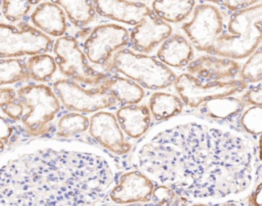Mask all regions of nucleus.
<instances>
[{"label": "nucleus", "instance_id": "nucleus-2", "mask_svg": "<svg viewBox=\"0 0 262 206\" xmlns=\"http://www.w3.org/2000/svg\"><path fill=\"white\" fill-rule=\"evenodd\" d=\"M33 168L0 170V206H67L70 189H92L111 171L102 158L90 153L48 150Z\"/></svg>", "mask_w": 262, "mask_h": 206}, {"label": "nucleus", "instance_id": "nucleus-27", "mask_svg": "<svg viewBox=\"0 0 262 206\" xmlns=\"http://www.w3.org/2000/svg\"><path fill=\"white\" fill-rule=\"evenodd\" d=\"M28 80L26 61L21 59H0V86Z\"/></svg>", "mask_w": 262, "mask_h": 206}, {"label": "nucleus", "instance_id": "nucleus-31", "mask_svg": "<svg viewBox=\"0 0 262 206\" xmlns=\"http://www.w3.org/2000/svg\"><path fill=\"white\" fill-rule=\"evenodd\" d=\"M259 1H257V0L255 1H253V0H236V1L225 0V1H211L210 3L223 6V7L226 8L229 12H235L247 9V8L256 4Z\"/></svg>", "mask_w": 262, "mask_h": 206}, {"label": "nucleus", "instance_id": "nucleus-16", "mask_svg": "<svg viewBox=\"0 0 262 206\" xmlns=\"http://www.w3.org/2000/svg\"><path fill=\"white\" fill-rule=\"evenodd\" d=\"M95 10L101 16L136 26L152 13L146 4L134 1H94Z\"/></svg>", "mask_w": 262, "mask_h": 206}, {"label": "nucleus", "instance_id": "nucleus-39", "mask_svg": "<svg viewBox=\"0 0 262 206\" xmlns=\"http://www.w3.org/2000/svg\"><path fill=\"white\" fill-rule=\"evenodd\" d=\"M261 172H262V170H261Z\"/></svg>", "mask_w": 262, "mask_h": 206}, {"label": "nucleus", "instance_id": "nucleus-7", "mask_svg": "<svg viewBox=\"0 0 262 206\" xmlns=\"http://www.w3.org/2000/svg\"><path fill=\"white\" fill-rule=\"evenodd\" d=\"M55 62L61 74L71 81L92 87H98L107 78L105 73L95 70L72 36L58 38L54 44Z\"/></svg>", "mask_w": 262, "mask_h": 206}, {"label": "nucleus", "instance_id": "nucleus-8", "mask_svg": "<svg viewBox=\"0 0 262 206\" xmlns=\"http://www.w3.org/2000/svg\"><path fill=\"white\" fill-rule=\"evenodd\" d=\"M173 85L183 102L192 109L217 98L235 96L249 88V84L239 78L228 82H207L189 73L177 76Z\"/></svg>", "mask_w": 262, "mask_h": 206}, {"label": "nucleus", "instance_id": "nucleus-23", "mask_svg": "<svg viewBox=\"0 0 262 206\" xmlns=\"http://www.w3.org/2000/svg\"><path fill=\"white\" fill-rule=\"evenodd\" d=\"M195 4V1H154L152 12L166 22H181L190 15Z\"/></svg>", "mask_w": 262, "mask_h": 206}, {"label": "nucleus", "instance_id": "nucleus-26", "mask_svg": "<svg viewBox=\"0 0 262 206\" xmlns=\"http://www.w3.org/2000/svg\"><path fill=\"white\" fill-rule=\"evenodd\" d=\"M90 118L78 112L62 115L57 123V136L69 138L89 130Z\"/></svg>", "mask_w": 262, "mask_h": 206}, {"label": "nucleus", "instance_id": "nucleus-15", "mask_svg": "<svg viewBox=\"0 0 262 206\" xmlns=\"http://www.w3.org/2000/svg\"><path fill=\"white\" fill-rule=\"evenodd\" d=\"M170 24L152 13L134 26L130 34V47L134 52L149 54L172 35Z\"/></svg>", "mask_w": 262, "mask_h": 206}, {"label": "nucleus", "instance_id": "nucleus-18", "mask_svg": "<svg viewBox=\"0 0 262 206\" xmlns=\"http://www.w3.org/2000/svg\"><path fill=\"white\" fill-rule=\"evenodd\" d=\"M157 58L167 67L181 68L193 61L194 50L185 37L176 34L161 44L157 50Z\"/></svg>", "mask_w": 262, "mask_h": 206}, {"label": "nucleus", "instance_id": "nucleus-33", "mask_svg": "<svg viewBox=\"0 0 262 206\" xmlns=\"http://www.w3.org/2000/svg\"><path fill=\"white\" fill-rule=\"evenodd\" d=\"M3 112L13 121H19L24 115L25 108L18 99L2 109Z\"/></svg>", "mask_w": 262, "mask_h": 206}, {"label": "nucleus", "instance_id": "nucleus-10", "mask_svg": "<svg viewBox=\"0 0 262 206\" xmlns=\"http://www.w3.org/2000/svg\"><path fill=\"white\" fill-rule=\"evenodd\" d=\"M53 91L69 110L78 113H92L116 105V100L101 86L87 90L69 79L57 81Z\"/></svg>", "mask_w": 262, "mask_h": 206}, {"label": "nucleus", "instance_id": "nucleus-28", "mask_svg": "<svg viewBox=\"0 0 262 206\" xmlns=\"http://www.w3.org/2000/svg\"><path fill=\"white\" fill-rule=\"evenodd\" d=\"M239 130L249 136L262 135V106H250L243 111L238 118Z\"/></svg>", "mask_w": 262, "mask_h": 206}, {"label": "nucleus", "instance_id": "nucleus-20", "mask_svg": "<svg viewBox=\"0 0 262 206\" xmlns=\"http://www.w3.org/2000/svg\"><path fill=\"white\" fill-rule=\"evenodd\" d=\"M249 106L242 97L235 96L217 98L203 103L198 108L202 115L218 122H226L239 118L243 111Z\"/></svg>", "mask_w": 262, "mask_h": 206}, {"label": "nucleus", "instance_id": "nucleus-29", "mask_svg": "<svg viewBox=\"0 0 262 206\" xmlns=\"http://www.w3.org/2000/svg\"><path fill=\"white\" fill-rule=\"evenodd\" d=\"M238 78L249 85L261 82L262 43L242 66Z\"/></svg>", "mask_w": 262, "mask_h": 206}, {"label": "nucleus", "instance_id": "nucleus-22", "mask_svg": "<svg viewBox=\"0 0 262 206\" xmlns=\"http://www.w3.org/2000/svg\"><path fill=\"white\" fill-rule=\"evenodd\" d=\"M149 109L154 119L165 121L180 115L183 112V102L175 95L157 92L149 99Z\"/></svg>", "mask_w": 262, "mask_h": 206}, {"label": "nucleus", "instance_id": "nucleus-12", "mask_svg": "<svg viewBox=\"0 0 262 206\" xmlns=\"http://www.w3.org/2000/svg\"><path fill=\"white\" fill-rule=\"evenodd\" d=\"M89 132L104 148L117 155L128 153L132 145L126 140L116 116L111 112H98L90 118Z\"/></svg>", "mask_w": 262, "mask_h": 206}, {"label": "nucleus", "instance_id": "nucleus-32", "mask_svg": "<svg viewBox=\"0 0 262 206\" xmlns=\"http://www.w3.org/2000/svg\"><path fill=\"white\" fill-rule=\"evenodd\" d=\"M241 97L249 106H262V84L249 89Z\"/></svg>", "mask_w": 262, "mask_h": 206}, {"label": "nucleus", "instance_id": "nucleus-30", "mask_svg": "<svg viewBox=\"0 0 262 206\" xmlns=\"http://www.w3.org/2000/svg\"><path fill=\"white\" fill-rule=\"evenodd\" d=\"M38 1L30 0H5L3 1V12L5 18L10 22H16L21 20L30 10L33 5Z\"/></svg>", "mask_w": 262, "mask_h": 206}, {"label": "nucleus", "instance_id": "nucleus-1", "mask_svg": "<svg viewBox=\"0 0 262 206\" xmlns=\"http://www.w3.org/2000/svg\"><path fill=\"white\" fill-rule=\"evenodd\" d=\"M166 132L176 151L171 189L195 199H247L258 183L261 162L249 135L195 122Z\"/></svg>", "mask_w": 262, "mask_h": 206}, {"label": "nucleus", "instance_id": "nucleus-36", "mask_svg": "<svg viewBox=\"0 0 262 206\" xmlns=\"http://www.w3.org/2000/svg\"><path fill=\"white\" fill-rule=\"evenodd\" d=\"M239 201H226L217 203H197L191 206H241Z\"/></svg>", "mask_w": 262, "mask_h": 206}, {"label": "nucleus", "instance_id": "nucleus-9", "mask_svg": "<svg viewBox=\"0 0 262 206\" xmlns=\"http://www.w3.org/2000/svg\"><path fill=\"white\" fill-rule=\"evenodd\" d=\"M225 28L223 12L215 5L200 4L194 9L193 16L182 26L191 44L200 52L211 55Z\"/></svg>", "mask_w": 262, "mask_h": 206}, {"label": "nucleus", "instance_id": "nucleus-3", "mask_svg": "<svg viewBox=\"0 0 262 206\" xmlns=\"http://www.w3.org/2000/svg\"><path fill=\"white\" fill-rule=\"evenodd\" d=\"M262 43V1L232 12L219 37L211 55L243 60L249 58Z\"/></svg>", "mask_w": 262, "mask_h": 206}, {"label": "nucleus", "instance_id": "nucleus-21", "mask_svg": "<svg viewBox=\"0 0 262 206\" xmlns=\"http://www.w3.org/2000/svg\"><path fill=\"white\" fill-rule=\"evenodd\" d=\"M101 87L107 92L117 102L125 106L137 105L144 98L143 88L127 78L118 76H107Z\"/></svg>", "mask_w": 262, "mask_h": 206}, {"label": "nucleus", "instance_id": "nucleus-35", "mask_svg": "<svg viewBox=\"0 0 262 206\" xmlns=\"http://www.w3.org/2000/svg\"><path fill=\"white\" fill-rule=\"evenodd\" d=\"M17 92L12 87L0 88V108L6 107L16 99Z\"/></svg>", "mask_w": 262, "mask_h": 206}, {"label": "nucleus", "instance_id": "nucleus-14", "mask_svg": "<svg viewBox=\"0 0 262 206\" xmlns=\"http://www.w3.org/2000/svg\"><path fill=\"white\" fill-rule=\"evenodd\" d=\"M154 184L139 170L121 175L119 182L110 193V198L119 205L148 202L152 199Z\"/></svg>", "mask_w": 262, "mask_h": 206}, {"label": "nucleus", "instance_id": "nucleus-19", "mask_svg": "<svg viewBox=\"0 0 262 206\" xmlns=\"http://www.w3.org/2000/svg\"><path fill=\"white\" fill-rule=\"evenodd\" d=\"M116 118L123 132L134 139L143 136L150 126L151 114L146 105L124 106L117 111Z\"/></svg>", "mask_w": 262, "mask_h": 206}, {"label": "nucleus", "instance_id": "nucleus-24", "mask_svg": "<svg viewBox=\"0 0 262 206\" xmlns=\"http://www.w3.org/2000/svg\"><path fill=\"white\" fill-rule=\"evenodd\" d=\"M62 8L71 22L75 27H84L95 19V10L94 1H53Z\"/></svg>", "mask_w": 262, "mask_h": 206}, {"label": "nucleus", "instance_id": "nucleus-25", "mask_svg": "<svg viewBox=\"0 0 262 206\" xmlns=\"http://www.w3.org/2000/svg\"><path fill=\"white\" fill-rule=\"evenodd\" d=\"M55 58L47 54L31 56L26 61L28 79L49 82L57 70Z\"/></svg>", "mask_w": 262, "mask_h": 206}, {"label": "nucleus", "instance_id": "nucleus-13", "mask_svg": "<svg viewBox=\"0 0 262 206\" xmlns=\"http://www.w3.org/2000/svg\"><path fill=\"white\" fill-rule=\"evenodd\" d=\"M242 66L235 60L206 55L193 60L187 66L189 73L207 82H228L239 76Z\"/></svg>", "mask_w": 262, "mask_h": 206}, {"label": "nucleus", "instance_id": "nucleus-4", "mask_svg": "<svg viewBox=\"0 0 262 206\" xmlns=\"http://www.w3.org/2000/svg\"><path fill=\"white\" fill-rule=\"evenodd\" d=\"M107 67V70L121 73L147 90L167 88L173 85L177 78L169 67L160 61L127 48L117 52Z\"/></svg>", "mask_w": 262, "mask_h": 206}, {"label": "nucleus", "instance_id": "nucleus-38", "mask_svg": "<svg viewBox=\"0 0 262 206\" xmlns=\"http://www.w3.org/2000/svg\"><path fill=\"white\" fill-rule=\"evenodd\" d=\"M2 9H3V1H0V16H1Z\"/></svg>", "mask_w": 262, "mask_h": 206}, {"label": "nucleus", "instance_id": "nucleus-37", "mask_svg": "<svg viewBox=\"0 0 262 206\" xmlns=\"http://www.w3.org/2000/svg\"><path fill=\"white\" fill-rule=\"evenodd\" d=\"M5 149V145L4 143L3 142V141L0 140V153H2V152Z\"/></svg>", "mask_w": 262, "mask_h": 206}, {"label": "nucleus", "instance_id": "nucleus-11", "mask_svg": "<svg viewBox=\"0 0 262 206\" xmlns=\"http://www.w3.org/2000/svg\"><path fill=\"white\" fill-rule=\"evenodd\" d=\"M130 41L128 31L115 24H100L91 32L84 44L88 60L97 65H107L114 52L125 47Z\"/></svg>", "mask_w": 262, "mask_h": 206}, {"label": "nucleus", "instance_id": "nucleus-34", "mask_svg": "<svg viewBox=\"0 0 262 206\" xmlns=\"http://www.w3.org/2000/svg\"><path fill=\"white\" fill-rule=\"evenodd\" d=\"M246 202L249 206H262V181L257 183Z\"/></svg>", "mask_w": 262, "mask_h": 206}, {"label": "nucleus", "instance_id": "nucleus-5", "mask_svg": "<svg viewBox=\"0 0 262 206\" xmlns=\"http://www.w3.org/2000/svg\"><path fill=\"white\" fill-rule=\"evenodd\" d=\"M17 99L27 109L21 120L26 133L33 137L49 133L61 108L53 90L44 84L24 86L17 91Z\"/></svg>", "mask_w": 262, "mask_h": 206}, {"label": "nucleus", "instance_id": "nucleus-6", "mask_svg": "<svg viewBox=\"0 0 262 206\" xmlns=\"http://www.w3.org/2000/svg\"><path fill=\"white\" fill-rule=\"evenodd\" d=\"M53 47L50 37L28 23H0V59L43 55L52 52Z\"/></svg>", "mask_w": 262, "mask_h": 206}, {"label": "nucleus", "instance_id": "nucleus-17", "mask_svg": "<svg viewBox=\"0 0 262 206\" xmlns=\"http://www.w3.org/2000/svg\"><path fill=\"white\" fill-rule=\"evenodd\" d=\"M30 19L35 28L48 36L61 38L67 30L66 13L62 8L53 1L38 4Z\"/></svg>", "mask_w": 262, "mask_h": 206}]
</instances>
